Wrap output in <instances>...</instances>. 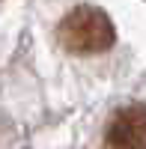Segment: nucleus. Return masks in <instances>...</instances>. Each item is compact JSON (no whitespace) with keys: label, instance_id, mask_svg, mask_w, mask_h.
Instances as JSON below:
<instances>
[{"label":"nucleus","instance_id":"1","mask_svg":"<svg viewBox=\"0 0 146 149\" xmlns=\"http://www.w3.org/2000/svg\"><path fill=\"white\" fill-rule=\"evenodd\" d=\"M60 45L72 54H102L113 45L116 33L111 18L95 6H78L60 21Z\"/></svg>","mask_w":146,"mask_h":149},{"label":"nucleus","instance_id":"2","mask_svg":"<svg viewBox=\"0 0 146 149\" xmlns=\"http://www.w3.org/2000/svg\"><path fill=\"white\" fill-rule=\"evenodd\" d=\"M104 149H146V107L128 104L107 119Z\"/></svg>","mask_w":146,"mask_h":149}]
</instances>
